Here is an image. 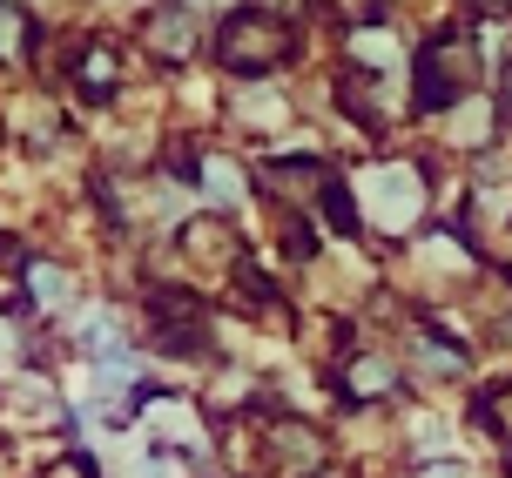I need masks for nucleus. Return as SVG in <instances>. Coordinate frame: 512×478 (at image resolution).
<instances>
[]
</instances>
